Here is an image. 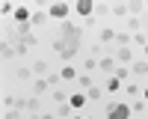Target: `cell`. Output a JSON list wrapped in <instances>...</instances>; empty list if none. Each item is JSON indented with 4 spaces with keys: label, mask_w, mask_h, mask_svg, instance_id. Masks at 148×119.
<instances>
[{
    "label": "cell",
    "mask_w": 148,
    "mask_h": 119,
    "mask_svg": "<svg viewBox=\"0 0 148 119\" xmlns=\"http://www.w3.org/2000/svg\"><path fill=\"white\" fill-rule=\"evenodd\" d=\"M86 98H89V101H101V98H104V86H98V83H92V86L86 89Z\"/></svg>",
    "instance_id": "obj_12"
},
{
    "label": "cell",
    "mask_w": 148,
    "mask_h": 119,
    "mask_svg": "<svg viewBox=\"0 0 148 119\" xmlns=\"http://www.w3.org/2000/svg\"><path fill=\"white\" fill-rule=\"evenodd\" d=\"M107 12H110V6H107V3H95V15H101V18H104Z\"/></svg>",
    "instance_id": "obj_34"
},
{
    "label": "cell",
    "mask_w": 148,
    "mask_h": 119,
    "mask_svg": "<svg viewBox=\"0 0 148 119\" xmlns=\"http://www.w3.org/2000/svg\"><path fill=\"white\" fill-rule=\"evenodd\" d=\"M116 63H130V48H116Z\"/></svg>",
    "instance_id": "obj_17"
},
{
    "label": "cell",
    "mask_w": 148,
    "mask_h": 119,
    "mask_svg": "<svg viewBox=\"0 0 148 119\" xmlns=\"http://www.w3.org/2000/svg\"><path fill=\"white\" fill-rule=\"evenodd\" d=\"M142 98H145V101H148V89H145V92H142Z\"/></svg>",
    "instance_id": "obj_41"
},
{
    "label": "cell",
    "mask_w": 148,
    "mask_h": 119,
    "mask_svg": "<svg viewBox=\"0 0 148 119\" xmlns=\"http://www.w3.org/2000/svg\"><path fill=\"white\" fill-rule=\"evenodd\" d=\"M36 110H39V98H30V110L27 113H36Z\"/></svg>",
    "instance_id": "obj_37"
},
{
    "label": "cell",
    "mask_w": 148,
    "mask_h": 119,
    "mask_svg": "<svg viewBox=\"0 0 148 119\" xmlns=\"http://www.w3.org/2000/svg\"><path fill=\"white\" fill-rule=\"evenodd\" d=\"M24 119H42L39 113H24Z\"/></svg>",
    "instance_id": "obj_38"
},
{
    "label": "cell",
    "mask_w": 148,
    "mask_h": 119,
    "mask_svg": "<svg viewBox=\"0 0 148 119\" xmlns=\"http://www.w3.org/2000/svg\"><path fill=\"white\" fill-rule=\"evenodd\" d=\"M3 119H24L21 110H15V107H9V110H3Z\"/></svg>",
    "instance_id": "obj_32"
},
{
    "label": "cell",
    "mask_w": 148,
    "mask_h": 119,
    "mask_svg": "<svg viewBox=\"0 0 148 119\" xmlns=\"http://www.w3.org/2000/svg\"><path fill=\"white\" fill-rule=\"evenodd\" d=\"M0 51H3V59H9V57H15V54H18L9 36H3V42H0Z\"/></svg>",
    "instance_id": "obj_7"
},
{
    "label": "cell",
    "mask_w": 148,
    "mask_h": 119,
    "mask_svg": "<svg viewBox=\"0 0 148 119\" xmlns=\"http://www.w3.org/2000/svg\"><path fill=\"white\" fill-rule=\"evenodd\" d=\"M110 42H116V30L113 27H104L101 30V45H110Z\"/></svg>",
    "instance_id": "obj_18"
},
{
    "label": "cell",
    "mask_w": 148,
    "mask_h": 119,
    "mask_svg": "<svg viewBox=\"0 0 148 119\" xmlns=\"http://www.w3.org/2000/svg\"><path fill=\"white\" fill-rule=\"evenodd\" d=\"M15 9H18V6H12V3H3V6H0V15H3V18H9V15H15Z\"/></svg>",
    "instance_id": "obj_28"
},
{
    "label": "cell",
    "mask_w": 148,
    "mask_h": 119,
    "mask_svg": "<svg viewBox=\"0 0 148 119\" xmlns=\"http://www.w3.org/2000/svg\"><path fill=\"white\" fill-rule=\"evenodd\" d=\"M83 68H86V71H95V68H98V59H95V57H86V59H83Z\"/></svg>",
    "instance_id": "obj_29"
},
{
    "label": "cell",
    "mask_w": 148,
    "mask_h": 119,
    "mask_svg": "<svg viewBox=\"0 0 148 119\" xmlns=\"http://www.w3.org/2000/svg\"><path fill=\"white\" fill-rule=\"evenodd\" d=\"M68 12H71V6H68V3H51L47 15H51V18H59V21H65V18H68Z\"/></svg>",
    "instance_id": "obj_3"
},
{
    "label": "cell",
    "mask_w": 148,
    "mask_h": 119,
    "mask_svg": "<svg viewBox=\"0 0 148 119\" xmlns=\"http://www.w3.org/2000/svg\"><path fill=\"white\" fill-rule=\"evenodd\" d=\"M145 116H148V110H145Z\"/></svg>",
    "instance_id": "obj_44"
},
{
    "label": "cell",
    "mask_w": 148,
    "mask_h": 119,
    "mask_svg": "<svg viewBox=\"0 0 148 119\" xmlns=\"http://www.w3.org/2000/svg\"><path fill=\"white\" fill-rule=\"evenodd\" d=\"M130 116H133V110H130V104H125V101H116V104L107 107V119H130Z\"/></svg>",
    "instance_id": "obj_2"
},
{
    "label": "cell",
    "mask_w": 148,
    "mask_h": 119,
    "mask_svg": "<svg viewBox=\"0 0 148 119\" xmlns=\"http://www.w3.org/2000/svg\"><path fill=\"white\" fill-rule=\"evenodd\" d=\"M89 51H92V57L98 59V57H101V51H104V48H101V42H98V45H92V48H89Z\"/></svg>",
    "instance_id": "obj_36"
},
{
    "label": "cell",
    "mask_w": 148,
    "mask_h": 119,
    "mask_svg": "<svg viewBox=\"0 0 148 119\" xmlns=\"http://www.w3.org/2000/svg\"><path fill=\"white\" fill-rule=\"evenodd\" d=\"M121 89V80L116 77V75H107V80H104V92H119Z\"/></svg>",
    "instance_id": "obj_11"
},
{
    "label": "cell",
    "mask_w": 148,
    "mask_h": 119,
    "mask_svg": "<svg viewBox=\"0 0 148 119\" xmlns=\"http://www.w3.org/2000/svg\"><path fill=\"white\" fill-rule=\"evenodd\" d=\"M30 68H33V75H36V77H47V75H51V66H47L45 59H36Z\"/></svg>",
    "instance_id": "obj_6"
},
{
    "label": "cell",
    "mask_w": 148,
    "mask_h": 119,
    "mask_svg": "<svg viewBox=\"0 0 148 119\" xmlns=\"http://www.w3.org/2000/svg\"><path fill=\"white\" fill-rule=\"evenodd\" d=\"M86 101H89V98H86V95H83V92H74V95H71V98H68V104L74 107V110H80V107H83Z\"/></svg>",
    "instance_id": "obj_14"
},
{
    "label": "cell",
    "mask_w": 148,
    "mask_h": 119,
    "mask_svg": "<svg viewBox=\"0 0 148 119\" xmlns=\"http://www.w3.org/2000/svg\"><path fill=\"white\" fill-rule=\"evenodd\" d=\"M125 92L127 95H139V86H136V83H125Z\"/></svg>",
    "instance_id": "obj_35"
},
{
    "label": "cell",
    "mask_w": 148,
    "mask_h": 119,
    "mask_svg": "<svg viewBox=\"0 0 148 119\" xmlns=\"http://www.w3.org/2000/svg\"><path fill=\"white\" fill-rule=\"evenodd\" d=\"M36 75H33V68H27V66H24V68H18V80H33Z\"/></svg>",
    "instance_id": "obj_27"
},
{
    "label": "cell",
    "mask_w": 148,
    "mask_h": 119,
    "mask_svg": "<svg viewBox=\"0 0 148 119\" xmlns=\"http://www.w3.org/2000/svg\"><path fill=\"white\" fill-rule=\"evenodd\" d=\"M130 110H133V113H145V110H148V101H145V98H136V101L130 104Z\"/></svg>",
    "instance_id": "obj_22"
},
{
    "label": "cell",
    "mask_w": 148,
    "mask_h": 119,
    "mask_svg": "<svg viewBox=\"0 0 148 119\" xmlns=\"http://www.w3.org/2000/svg\"><path fill=\"white\" fill-rule=\"evenodd\" d=\"M77 86H80V89H89V86H92V77H89V75H80V77H77Z\"/></svg>",
    "instance_id": "obj_30"
},
{
    "label": "cell",
    "mask_w": 148,
    "mask_h": 119,
    "mask_svg": "<svg viewBox=\"0 0 148 119\" xmlns=\"http://www.w3.org/2000/svg\"><path fill=\"white\" fill-rule=\"evenodd\" d=\"M56 116H59V119H65V116H74V107H71L68 101H65V104H59V107H56Z\"/></svg>",
    "instance_id": "obj_19"
},
{
    "label": "cell",
    "mask_w": 148,
    "mask_h": 119,
    "mask_svg": "<svg viewBox=\"0 0 148 119\" xmlns=\"http://www.w3.org/2000/svg\"><path fill=\"white\" fill-rule=\"evenodd\" d=\"M68 98H71V95H68L65 89H53V101H56V104H65Z\"/></svg>",
    "instance_id": "obj_23"
},
{
    "label": "cell",
    "mask_w": 148,
    "mask_h": 119,
    "mask_svg": "<svg viewBox=\"0 0 148 119\" xmlns=\"http://www.w3.org/2000/svg\"><path fill=\"white\" fill-rule=\"evenodd\" d=\"M30 18H33V12L27 6H18L15 9V24H30Z\"/></svg>",
    "instance_id": "obj_10"
},
{
    "label": "cell",
    "mask_w": 148,
    "mask_h": 119,
    "mask_svg": "<svg viewBox=\"0 0 148 119\" xmlns=\"http://www.w3.org/2000/svg\"><path fill=\"white\" fill-rule=\"evenodd\" d=\"M15 95H3V110H9V107H15Z\"/></svg>",
    "instance_id": "obj_33"
},
{
    "label": "cell",
    "mask_w": 148,
    "mask_h": 119,
    "mask_svg": "<svg viewBox=\"0 0 148 119\" xmlns=\"http://www.w3.org/2000/svg\"><path fill=\"white\" fill-rule=\"evenodd\" d=\"M130 42H133V36H130L127 30H121V33H116V45H119V48H127Z\"/></svg>",
    "instance_id": "obj_15"
},
{
    "label": "cell",
    "mask_w": 148,
    "mask_h": 119,
    "mask_svg": "<svg viewBox=\"0 0 148 119\" xmlns=\"http://www.w3.org/2000/svg\"><path fill=\"white\" fill-rule=\"evenodd\" d=\"M59 75H62V80H74V77H77V71H74V66H62V68H59Z\"/></svg>",
    "instance_id": "obj_21"
},
{
    "label": "cell",
    "mask_w": 148,
    "mask_h": 119,
    "mask_svg": "<svg viewBox=\"0 0 148 119\" xmlns=\"http://www.w3.org/2000/svg\"><path fill=\"white\" fill-rule=\"evenodd\" d=\"M113 75H116V77H119L121 83H125V77L130 75V68H127V66H116V71H113Z\"/></svg>",
    "instance_id": "obj_25"
},
{
    "label": "cell",
    "mask_w": 148,
    "mask_h": 119,
    "mask_svg": "<svg viewBox=\"0 0 148 119\" xmlns=\"http://www.w3.org/2000/svg\"><path fill=\"white\" fill-rule=\"evenodd\" d=\"M47 89H51V83H47V77H36V80H33V95H45Z\"/></svg>",
    "instance_id": "obj_8"
},
{
    "label": "cell",
    "mask_w": 148,
    "mask_h": 119,
    "mask_svg": "<svg viewBox=\"0 0 148 119\" xmlns=\"http://www.w3.org/2000/svg\"><path fill=\"white\" fill-rule=\"evenodd\" d=\"M142 27H145V36H148V21H142Z\"/></svg>",
    "instance_id": "obj_40"
},
{
    "label": "cell",
    "mask_w": 148,
    "mask_h": 119,
    "mask_svg": "<svg viewBox=\"0 0 148 119\" xmlns=\"http://www.w3.org/2000/svg\"><path fill=\"white\" fill-rule=\"evenodd\" d=\"M145 57H148V45H145Z\"/></svg>",
    "instance_id": "obj_43"
},
{
    "label": "cell",
    "mask_w": 148,
    "mask_h": 119,
    "mask_svg": "<svg viewBox=\"0 0 148 119\" xmlns=\"http://www.w3.org/2000/svg\"><path fill=\"white\" fill-rule=\"evenodd\" d=\"M77 15H83L86 21H89L95 15V3H92V0H77Z\"/></svg>",
    "instance_id": "obj_4"
},
{
    "label": "cell",
    "mask_w": 148,
    "mask_h": 119,
    "mask_svg": "<svg viewBox=\"0 0 148 119\" xmlns=\"http://www.w3.org/2000/svg\"><path fill=\"white\" fill-rule=\"evenodd\" d=\"M59 80H62V75H59V71H51V75H47V83H51V89H59Z\"/></svg>",
    "instance_id": "obj_24"
},
{
    "label": "cell",
    "mask_w": 148,
    "mask_h": 119,
    "mask_svg": "<svg viewBox=\"0 0 148 119\" xmlns=\"http://www.w3.org/2000/svg\"><path fill=\"white\" fill-rule=\"evenodd\" d=\"M71 119H83V116H77V113H74V116H71Z\"/></svg>",
    "instance_id": "obj_42"
},
{
    "label": "cell",
    "mask_w": 148,
    "mask_h": 119,
    "mask_svg": "<svg viewBox=\"0 0 148 119\" xmlns=\"http://www.w3.org/2000/svg\"><path fill=\"white\" fill-rule=\"evenodd\" d=\"M47 18H51L47 12H33V18H30V27H42V24H45Z\"/></svg>",
    "instance_id": "obj_16"
},
{
    "label": "cell",
    "mask_w": 148,
    "mask_h": 119,
    "mask_svg": "<svg viewBox=\"0 0 148 119\" xmlns=\"http://www.w3.org/2000/svg\"><path fill=\"white\" fill-rule=\"evenodd\" d=\"M80 36H83V27H74L71 21L59 24V36L53 39V48H56V54L62 57L65 63H71V59L77 57V51H80Z\"/></svg>",
    "instance_id": "obj_1"
},
{
    "label": "cell",
    "mask_w": 148,
    "mask_h": 119,
    "mask_svg": "<svg viewBox=\"0 0 148 119\" xmlns=\"http://www.w3.org/2000/svg\"><path fill=\"white\" fill-rule=\"evenodd\" d=\"M98 68H101L104 75H113L116 71V57H101L98 59Z\"/></svg>",
    "instance_id": "obj_5"
},
{
    "label": "cell",
    "mask_w": 148,
    "mask_h": 119,
    "mask_svg": "<svg viewBox=\"0 0 148 119\" xmlns=\"http://www.w3.org/2000/svg\"><path fill=\"white\" fill-rule=\"evenodd\" d=\"M110 12H113L116 18H125V15H127V3H116V6H110Z\"/></svg>",
    "instance_id": "obj_20"
},
{
    "label": "cell",
    "mask_w": 148,
    "mask_h": 119,
    "mask_svg": "<svg viewBox=\"0 0 148 119\" xmlns=\"http://www.w3.org/2000/svg\"><path fill=\"white\" fill-rule=\"evenodd\" d=\"M125 27H127V33L133 36V33H139V30H142V21H139L136 15H127V24H125Z\"/></svg>",
    "instance_id": "obj_13"
},
{
    "label": "cell",
    "mask_w": 148,
    "mask_h": 119,
    "mask_svg": "<svg viewBox=\"0 0 148 119\" xmlns=\"http://www.w3.org/2000/svg\"><path fill=\"white\" fill-rule=\"evenodd\" d=\"M42 119H56V113L51 110V113H42Z\"/></svg>",
    "instance_id": "obj_39"
},
{
    "label": "cell",
    "mask_w": 148,
    "mask_h": 119,
    "mask_svg": "<svg viewBox=\"0 0 148 119\" xmlns=\"http://www.w3.org/2000/svg\"><path fill=\"white\" fill-rule=\"evenodd\" d=\"M142 9H145V6L139 3V0H130V3H127V12H130V15H139Z\"/></svg>",
    "instance_id": "obj_26"
},
{
    "label": "cell",
    "mask_w": 148,
    "mask_h": 119,
    "mask_svg": "<svg viewBox=\"0 0 148 119\" xmlns=\"http://www.w3.org/2000/svg\"><path fill=\"white\" fill-rule=\"evenodd\" d=\"M130 75H136V77H148V59L133 63V66H130Z\"/></svg>",
    "instance_id": "obj_9"
},
{
    "label": "cell",
    "mask_w": 148,
    "mask_h": 119,
    "mask_svg": "<svg viewBox=\"0 0 148 119\" xmlns=\"http://www.w3.org/2000/svg\"><path fill=\"white\" fill-rule=\"evenodd\" d=\"M133 45H142V48H145V45H148V36H145L142 30H139V33H133Z\"/></svg>",
    "instance_id": "obj_31"
}]
</instances>
